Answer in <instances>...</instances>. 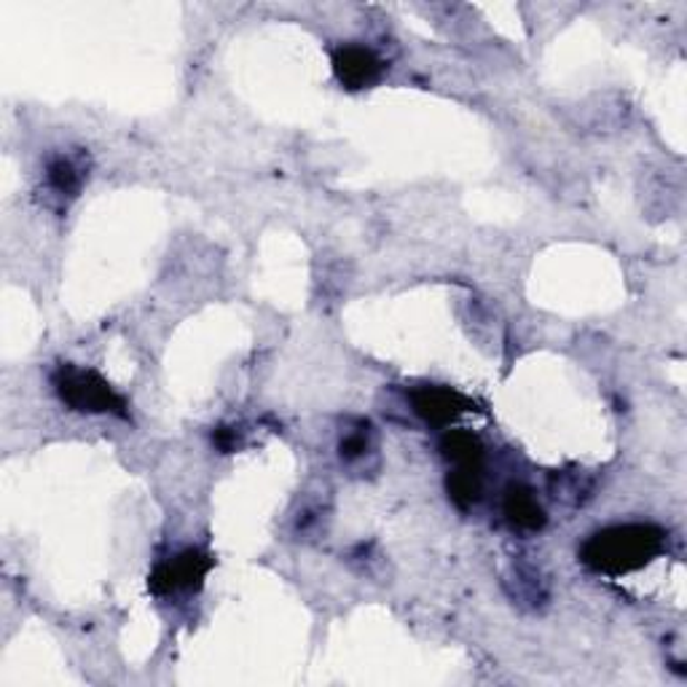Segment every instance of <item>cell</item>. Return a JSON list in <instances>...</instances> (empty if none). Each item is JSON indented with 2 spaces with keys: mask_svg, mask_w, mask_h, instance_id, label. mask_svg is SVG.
<instances>
[{
  "mask_svg": "<svg viewBox=\"0 0 687 687\" xmlns=\"http://www.w3.org/2000/svg\"><path fill=\"white\" fill-rule=\"evenodd\" d=\"M57 398L78 414H114L127 416V401L91 369L76 363H60L51 374Z\"/></svg>",
  "mask_w": 687,
  "mask_h": 687,
  "instance_id": "2",
  "label": "cell"
},
{
  "mask_svg": "<svg viewBox=\"0 0 687 687\" xmlns=\"http://www.w3.org/2000/svg\"><path fill=\"white\" fill-rule=\"evenodd\" d=\"M213 443H215V449L224 451V454H228V451H234V449L239 446V438H237V433H234L232 428H218L213 433Z\"/></svg>",
  "mask_w": 687,
  "mask_h": 687,
  "instance_id": "11",
  "label": "cell"
},
{
  "mask_svg": "<svg viewBox=\"0 0 687 687\" xmlns=\"http://www.w3.org/2000/svg\"><path fill=\"white\" fill-rule=\"evenodd\" d=\"M213 569V559L205 556L202 551H183L173 559L159 561L154 572L148 578V588L154 597H173V593L180 591H196L205 583L207 572Z\"/></svg>",
  "mask_w": 687,
  "mask_h": 687,
  "instance_id": "3",
  "label": "cell"
},
{
  "mask_svg": "<svg viewBox=\"0 0 687 687\" xmlns=\"http://www.w3.org/2000/svg\"><path fill=\"white\" fill-rule=\"evenodd\" d=\"M369 424H360L357 430H350L342 441H338V457H342L344 462H355L363 460L365 454H369L371 449V433H369Z\"/></svg>",
  "mask_w": 687,
  "mask_h": 687,
  "instance_id": "10",
  "label": "cell"
},
{
  "mask_svg": "<svg viewBox=\"0 0 687 687\" xmlns=\"http://www.w3.org/2000/svg\"><path fill=\"white\" fill-rule=\"evenodd\" d=\"M46 183L57 196H76L84 186V169L70 156H55L46 165Z\"/></svg>",
  "mask_w": 687,
  "mask_h": 687,
  "instance_id": "8",
  "label": "cell"
},
{
  "mask_svg": "<svg viewBox=\"0 0 687 687\" xmlns=\"http://www.w3.org/2000/svg\"><path fill=\"white\" fill-rule=\"evenodd\" d=\"M411 405L424 422L438 424H451L462 411H468V403L460 392H454L451 387H438V384H424V387H416L411 392Z\"/></svg>",
  "mask_w": 687,
  "mask_h": 687,
  "instance_id": "5",
  "label": "cell"
},
{
  "mask_svg": "<svg viewBox=\"0 0 687 687\" xmlns=\"http://www.w3.org/2000/svg\"><path fill=\"white\" fill-rule=\"evenodd\" d=\"M502 516H506L510 527L519 529V532H540L548 521L538 497L527 487L508 489L506 497H502Z\"/></svg>",
  "mask_w": 687,
  "mask_h": 687,
  "instance_id": "6",
  "label": "cell"
},
{
  "mask_svg": "<svg viewBox=\"0 0 687 687\" xmlns=\"http://www.w3.org/2000/svg\"><path fill=\"white\" fill-rule=\"evenodd\" d=\"M441 451L449 462H454V468L464 470L483 468V446L473 433H464V430L446 433L441 441Z\"/></svg>",
  "mask_w": 687,
  "mask_h": 687,
  "instance_id": "7",
  "label": "cell"
},
{
  "mask_svg": "<svg viewBox=\"0 0 687 687\" xmlns=\"http://www.w3.org/2000/svg\"><path fill=\"white\" fill-rule=\"evenodd\" d=\"M333 73L346 89H369L382 78L384 62L369 46L344 43L333 51Z\"/></svg>",
  "mask_w": 687,
  "mask_h": 687,
  "instance_id": "4",
  "label": "cell"
},
{
  "mask_svg": "<svg viewBox=\"0 0 687 687\" xmlns=\"http://www.w3.org/2000/svg\"><path fill=\"white\" fill-rule=\"evenodd\" d=\"M664 546L666 532L656 523H618L591 534L580 548V561L593 572L624 575L650 565Z\"/></svg>",
  "mask_w": 687,
  "mask_h": 687,
  "instance_id": "1",
  "label": "cell"
},
{
  "mask_svg": "<svg viewBox=\"0 0 687 687\" xmlns=\"http://www.w3.org/2000/svg\"><path fill=\"white\" fill-rule=\"evenodd\" d=\"M446 492L460 510L473 508L481 500L483 483H481V470H464L454 468V473H449L446 479Z\"/></svg>",
  "mask_w": 687,
  "mask_h": 687,
  "instance_id": "9",
  "label": "cell"
}]
</instances>
